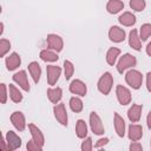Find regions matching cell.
<instances>
[{
    "label": "cell",
    "mask_w": 151,
    "mask_h": 151,
    "mask_svg": "<svg viewBox=\"0 0 151 151\" xmlns=\"http://www.w3.org/2000/svg\"><path fill=\"white\" fill-rule=\"evenodd\" d=\"M142 110H143V106H142V105L133 104V105L129 109V111H127V117H129V119H130L132 123H137V122L140 119Z\"/></svg>",
    "instance_id": "9a60e30c"
},
{
    "label": "cell",
    "mask_w": 151,
    "mask_h": 151,
    "mask_svg": "<svg viewBox=\"0 0 151 151\" xmlns=\"http://www.w3.org/2000/svg\"><path fill=\"white\" fill-rule=\"evenodd\" d=\"M116 94L118 98V101L122 105H127L131 101V92L123 85H118L116 88Z\"/></svg>",
    "instance_id": "5b68a950"
},
{
    "label": "cell",
    "mask_w": 151,
    "mask_h": 151,
    "mask_svg": "<svg viewBox=\"0 0 151 151\" xmlns=\"http://www.w3.org/2000/svg\"><path fill=\"white\" fill-rule=\"evenodd\" d=\"M6 143H7V147L9 151L12 150H17L21 146V139L15 134V132L13 131H8L6 134Z\"/></svg>",
    "instance_id": "9c48e42d"
},
{
    "label": "cell",
    "mask_w": 151,
    "mask_h": 151,
    "mask_svg": "<svg viewBox=\"0 0 151 151\" xmlns=\"http://www.w3.org/2000/svg\"><path fill=\"white\" fill-rule=\"evenodd\" d=\"M63 96V91L60 87H55V88H48L47 90V97L50 99V101H52L53 104H57Z\"/></svg>",
    "instance_id": "7402d4cb"
},
{
    "label": "cell",
    "mask_w": 151,
    "mask_h": 151,
    "mask_svg": "<svg viewBox=\"0 0 151 151\" xmlns=\"http://www.w3.org/2000/svg\"><path fill=\"white\" fill-rule=\"evenodd\" d=\"M146 53L151 57V42H149V44H147V46H146Z\"/></svg>",
    "instance_id": "60d3db41"
},
{
    "label": "cell",
    "mask_w": 151,
    "mask_h": 151,
    "mask_svg": "<svg viewBox=\"0 0 151 151\" xmlns=\"http://www.w3.org/2000/svg\"><path fill=\"white\" fill-rule=\"evenodd\" d=\"M28 129H29V132H31V134H32L33 140H34L38 145H40V146L42 147V145H44V143H45V138H44V134H42V132L40 131V129H38V126H35L34 124H28Z\"/></svg>",
    "instance_id": "5bb4252c"
},
{
    "label": "cell",
    "mask_w": 151,
    "mask_h": 151,
    "mask_svg": "<svg viewBox=\"0 0 151 151\" xmlns=\"http://www.w3.org/2000/svg\"><path fill=\"white\" fill-rule=\"evenodd\" d=\"M46 72H47V81H48V85H54L57 83V80L59 79V76L61 73V68L59 66L48 65V66H46Z\"/></svg>",
    "instance_id": "52a82bcc"
},
{
    "label": "cell",
    "mask_w": 151,
    "mask_h": 151,
    "mask_svg": "<svg viewBox=\"0 0 151 151\" xmlns=\"http://www.w3.org/2000/svg\"><path fill=\"white\" fill-rule=\"evenodd\" d=\"M130 150H131V151H142L143 147H142V145H140L139 143L134 142V143H132V144L130 145Z\"/></svg>",
    "instance_id": "d590c367"
},
{
    "label": "cell",
    "mask_w": 151,
    "mask_h": 151,
    "mask_svg": "<svg viewBox=\"0 0 151 151\" xmlns=\"http://www.w3.org/2000/svg\"><path fill=\"white\" fill-rule=\"evenodd\" d=\"M136 63H137L136 57H133V55L126 53V54H124V55L119 59V61H118V64H117V71H118L119 73H123L126 68L134 66Z\"/></svg>",
    "instance_id": "3957f363"
},
{
    "label": "cell",
    "mask_w": 151,
    "mask_h": 151,
    "mask_svg": "<svg viewBox=\"0 0 151 151\" xmlns=\"http://www.w3.org/2000/svg\"><path fill=\"white\" fill-rule=\"evenodd\" d=\"M90 125H91V130L94 134H103L104 133V126H103L101 119L96 112L90 113Z\"/></svg>",
    "instance_id": "277c9868"
},
{
    "label": "cell",
    "mask_w": 151,
    "mask_h": 151,
    "mask_svg": "<svg viewBox=\"0 0 151 151\" xmlns=\"http://www.w3.org/2000/svg\"><path fill=\"white\" fill-rule=\"evenodd\" d=\"M125 80L126 83L134 90H138L142 86L143 83V76L139 71L137 70H131L125 74Z\"/></svg>",
    "instance_id": "6da1fadb"
},
{
    "label": "cell",
    "mask_w": 151,
    "mask_h": 151,
    "mask_svg": "<svg viewBox=\"0 0 151 151\" xmlns=\"http://www.w3.org/2000/svg\"><path fill=\"white\" fill-rule=\"evenodd\" d=\"M54 111V116H55V119L64 126L67 125V112H66V109H65V105L61 103V104H57L53 109Z\"/></svg>",
    "instance_id": "ba28073f"
},
{
    "label": "cell",
    "mask_w": 151,
    "mask_h": 151,
    "mask_svg": "<svg viewBox=\"0 0 151 151\" xmlns=\"http://www.w3.org/2000/svg\"><path fill=\"white\" fill-rule=\"evenodd\" d=\"M64 70H65V78H66V80H68L74 72V66L71 61L65 60L64 61Z\"/></svg>",
    "instance_id": "f546056e"
},
{
    "label": "cell",
    "mask_w": 151,
    "mask_h": 151,
    "mask_svg": "<svg viewBox=\"0 0 151 151\" xmlns=\"http://www.w3.org/2000/svg\"><path fill=\"white\" fill-rule=\"evenodd\" d=\"M124 8V4L120 0H110L106 5V9L111 14H116Z\"/></svg>",
    "instance_id": "44dd1931"
},
{
    "label": "cell",
    "mask_w": 151,
    "mask_h": 151,
    "mask_svg": "<svg viewBox=\"0 0 151 151\" xmlns=\"http://www.w3.org/2000/svg\"><path fill=\"white\" fill-rule=\"evenodd\" d=\"M112 84H113V78L111 76V73L109 72H105L100 79L98 80V90L104 94V96H107L112 88Z\"/></svg>",
    "instance_id": "7a4b0ae2"
},
{
    "label": "cell",
    "mask_w": 151,
    "mask_h": 151,
    "mask_svg": "<svg viewBox=\"0 0 151 151\" xmlns=\"http://www.w3.org/2000/svg\"><path fill=\"white\" fill-rule=\"evenodd\" d=\"M13 80H14L17 84H19V86H20L24 91H26V92L29 91V84H28L27 76H26V72H25V71H19L18 73H15V74L13 76Z\"/></svg>",
    "instance_id": "4fadbf2b"
},
{
    "label": "cell",
    "mask_w": 151,
    "mask_h": 151,
    "mask_svg": "<svg viewBox=\"0 0 151 151\" xmlns=\"http://www.w3.org/2000/svg\"><path fill=\"white\" fill-rule=\"evenodd\" d=\"M11 122L12 124L14 125V127L19 131H24L25 130V126H26V122H25V117L21 112L19 111H15L12 113L11 116Z\"/></svg>",
    "instance_id": "8fae6325"
},
{
    "label": "cell",
    "mask_w": 151,
    "mask_h": 151,
    "mask_svg": "<svg viewBox=\"0 0 151 151\" xmlns=\"http://www.w3.org/2000/svg\"><path fill=\"white\" fill-rule=\"evenodd\" d=\"M129 45L136 50V51H139L142 48V42H140V38L138 37V33H137V29H132L130 32V38H129Z\"/></svg>",
    "instance_id": "ac0fdd59"
},
{
    "label": "cell",
    "mask_w": 151,
    "mask_h": 151,
    "mask_svg": "<svg viewBox=\"0 0 151 151\" xmlns=\"http://www.w3.org/2000/svg\"><path fill=\"white\" fill-rule=\"evenodd\" d=\"M109 143V139L107 138H101V139H99L97 143H96V145H94V147H100V146H103V145H106Z\"/></svg>",
    "instance_id": "8d00e7d4"
},
{
    "label": "cell",
    "mask_w": 151,
    "mask_h": 151,
    "mask_svg": "<svg viewBox=\"0 0 151 151\" xmlns=\"http://www.w3.org/2000/svg\"><path fill=\"white\" fill-rule=\"evenodd\" d=\"M76 132H77V136L79 138H85L86 134H87V126H86V123L83 120V119H79L76 124Z\"/></svg>",
    "instance_id": "d4e9b609"
},
{
    "label": "cell",
    "mask_w": 151,
    "mask_h": 151,
    "mask_svg": "<svg viewBox=\"0 0 151 151\" xmlns=\"http://www.w3.org/2000/svg\"><path fill=\"white\" fill-rule=\"evenodd\" d=\"M119 53H120V50H119V48H117V47H111V48L107 51V53H106V61H107V64H109V65H114L116 59H117V57L119 55Z\"/></svg>",
    "instance_id": "cb8c5ba5"
},
{
    "label": "cell",
    "mask_w": 151,
    "mask_h": 151,
    "mask_svg": "<svg viewBox=\"0 0 151 151\" xmlns=\"http://www.w3.org/2000/svg\"><path fill=\"white\" fill-rule=\"evenodd\" d=\"M28 71L34 80V83H38L39 79H40V76H41V68H40V65L37 63V61H32L29 65H28Z\"/></svg>",
    "instance_id": "ffe728a7"
},
{
    "label": "cell",
    "mask_w": 151,
    "mask_h": 151,
    "mask_svg": "<svg viewBox=\"0 0 151 151\" xmlns=\"http://www.w3.org/2000/svg\"><path fill=\"white\" fill-rule=\"evenodd\" d=\"M40 58L44 61H57L59 59V57L57 55V53L52 52L51 50H42L40 52Z\"/></svg>",
    "instance_id": "484cf974"
},
{
    "label": "cell",
    "mask_w": 151,
    "mask_h": 151,
    "mask_svg": "<svg viewBox=\"0 0 151 151\" xmlns=\"http://www.w3.org/2000/svg\"><path fill=\"white\" fill-rule=\"evenodd\" d=\"M151 35V24H144L140 27V38L143 41L147 40V38Z\"/></svg>",
    "instance_id": "f1b7e54d"
},
{
    "label": "cell",
    "mask_w": 151,
    "mask_h": 151,
    "mask_svg": "<svg viewBox=\"0 0 151 151\" xmlns=\"http://www.w3.org/2000/svg\"><path fill=\"white\" fill-rule=\"evenodd\" d=\"M83 101L79 99V98H77V97H72L71 99H70V107H71V110L73 111V112H76V113H78V112H80L81 110H83Z\"/></svg>",
    "instance_id": "83f0119b"
},
{
    "label": "cell",
    "mask_w": 151,
    "mask_h": 151,
    "mask_svg": "<svg viewBox=\"0 0 151 151\" xmlns=\"http://www.w3.org/2000/svg\"><path fill=\"white\" fill-rule=\"evenodd\" d=\"M70 91H71L72 93H74V94H78V96H80V97H84V96L86 94L87 88H86V85H85L81 80L76 79V80H73V81L70 84Z\"/></svg>",
    "instance_id": "7c38bea8"
},
{
    "label": "cell",
    "mask_w": 151,
    "mask_h": 151,
    "mask_svg": "<svg viewBox=\"0 0 151 151\" xmlns=\"http://www.w3.org/2000/svg\"><path fill=\"white\" fill-rule=\"evenodd\" d=\"M0 88H1V104H5L6 103V99H7L6 85L5 84H0Z\"/></svg>",
    "instance_id": "e575fe53"
},
{
    "label": "cell",
    "mask_w": 151,
    "mask_h": 151,
    "mask_svg": "<svg viewBox=\"0 0 151 151\" xmlns=\"http://www.w3.org/2000/svg\"><path fill=\"white\" fill-rule=\"evenodd\" d=\"M20 64H21V59H20L19 54L15 52H13L11 55H8L6 58V66H7V70H9V71L15 70L18 66H20Z\"/></svg>",
    "instance_id": "e0dca14e"
},
{
    "label": "cell",
    "mask_w": 151,
    "mask_h": 151,
    "mask_svg": "<svg viewBox=\"0 0 151 151\" xmlns=\"http://www.w3.org/2000/svg\"><path fill=\"white\" fill-rule=\"evenodd\" d=\"M5 139H4V137H2V139H1V149L5 151V150H8V147H6V145H5Z\"/></svg>",
    "instance_id": "ab89813d"
},
{
    "label": "cell",
    "mask_w": 151,
    "mask_h": 151,
    "mask_svg": "<svg viewBox=\"0 0 151 151\" xmlns=\"http://www.w3.org/2000/svg\"><path fill=\"white\" fill-rule=\"evenodd\" d=\"M130 7L137 12H140L145 8V0H130Z\"/></svg>",
    "instance_id": "4dcf8cb0"
},
{
    "label": "cell",
    "mask_w": 151,
    "mask_h": 151,
    "mask_svg": "<svg viewBox=\"0 0 151 151\" xmlns=\"http://www.w3.org/2000/svg\"><path fill=\"white\" fill-rule=\"evenodd\" d=\"M119 22L124 26H132L136 24V17L130 12H125L119 17Z\"/></svg>",
    "instance_id": "603a6c76"
},
{
    "label": "cell",
    "mask_w": 151,
    "mask_h": 151,
    "mask_svg": "<svg viewBox=\"0 0 151 151\" xmlns=\"http://www.w3.org/2000/svg\"><path fill=\"white\" fill-rule=\"evenodd\" d=\"M146 87H147V91L151 92V72L146 74Z\"/></svg>",
    "instance_id": "74e56055"
},
{
    "label": "cell",
    "mask_w": 151,
    "mask_h": 151,
    "mask_svg": "<svg viewBox=\"0 0 151 151\" xmlns=\"http://www.w3.org/2000/svg\"><path fill=\"white\" fill-rule=\"evenodd\" d=\"M11 48V42L6 39L0 40V57H4Z\"/></svg>",
    "instance_id": "1f68e13d"
},
{
    "label": "cell",
    "mask_w": 151,
    "mask_h": 151,
    "mask_svg": "<svg viewBox=\"0 0 151 151\" xmlns=\"http://www.w3.org/2000/svg\"><path fill=\"white\" fill-rule=\"evenodd\" d=\"M150 146H151V142H150Z\"/></svg>",
    "instance_id": "b9f144b4"
},
{
    "label": "cell",
    "mask_w": 151,
    "mask_h": 151,
    "mask_svg": "<svg viewBox=\"0 0 151 151\" xmlns=\"http://www.w3.org/2000/svg\"><path fill=\"white\" fill-rule=\"evenodd\" d=\"M109 38L113 42H122L125 39V31L118 26H112L109 31Z\"/></svg>",
    "instance_id": "30bf717a"
},
{
    "label": "cell",
    "mask_w": 151,
    "mask_h": 151,
    "mask_svg": "<svg viewBox=\"0 0 151 151\" xmlns=\"http://www.w3.org/2000/svg\"><path fill=\"white\" fill-rule=\"evenodd\" d=\"M146 120H147V127H149V129H151V111L149 112V114H147V118H146Z\"/></svg>",
    "instance_id": "f35d334b"
},
{
    "label": "cell",
    "mask_w": 151,
    "mask_h": 151,
    "mask_svg": "<svg viewBox=\"0 0 151 151\" xmlns=\"http://www.w3.org/2000/svg\"><path fill=\"white\" fill-rule=\"evenodd\" d=\"M143 136V127L137 124H131L129 127V138L132 142H137Z\"/></svg>",
    "instance_id": "2e32d148"
},
{
    "label": "cell",
    "mask_w": 151,
    "mask_h": 151,
    "mask_svg": "<svg viewBox=\"0 0 151 151\" xmlns=\"http://www.w3.org/2000/svg\"><path fill=\"white\" fill-rule=\"evenodd\" d=\"M26 147H27V150H28V151H40V150L42 149V147H41L40 145H38L34 140H29V142L27 143Z\"/></svg>",
    "instance_id": "836d02e7"
},
{
    "label": "cell",
    "mask_w": 151,
    "mask_h": 151,
    "mask_svg": "<svg viewBox=\"0 0 151 151\" xmlns=\"http://www.w3.org/2000/svg\"><path fill=\"white\" fill-rule=\"evenodd\" d=\"M47 46H48V48H51L55 52H60L63 50L64 41L57 34H48L47 35Z\"/></svg>",
    "instance_id": "8992f818"
},
{
    "label": "cell",
    "mask_w": 151,
    "mask_h": 151,
    "mask_svg": "<svg viewBox=\"0 0 151 151\" xmlns=\"http://www.w3.org/2000/svg\"><path fill=\"white\" fill-rule=\"evenodd\" d=\"M8 88H9V97H11V99H12L14 103H20V101L22 100V94H21V92H20L14 85H12V84H9Z\"/></svg>",
    "instance_id": "4316f807"
},
{
    "label": "cell",
    "mask_w": 151,
    "mask_h": 151,
    "mask_svg": "<svg viewBox=\"0 0 151 151\" xmlns=\"http://www.w3.org/2000/svg\"><path fill=\"white\" fill-rule=\"evenodd\" d=\"M92 139L90 138V137H87L84 142H83V144H81V150L83 151H91L92 150Z\"/></svg>",
    "instance_id": "d6a6232c"
},
{
    "label": "cell",
    "mask_w": 151,
    "mask_h": 151,
    "mask_svg": "<svg viewBox=\"0 0 151 151\" xmlns=\"http://www.w3.org/2000/svg\"><path fill=\"white\" fill-rule=\"evenodd\" d=\"M114 129H116V132L119 137H124V134H125V122L118 113H114Z\"/></svg>",
    "instance_id": "d6986e66"
}]
</instances>
